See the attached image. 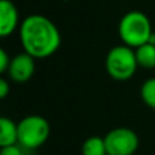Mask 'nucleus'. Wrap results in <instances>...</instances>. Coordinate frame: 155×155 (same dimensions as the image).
<instances>
[{"label": "nucleus", "instance_id": "5", "mask_svg": "<svg viewBox=\"0 0 155 155\" xmlns=\"http://www.w3.org/2000/svg\"><path fill=\"white\" fill-rule=\"evenodd\" d=\"M107 155H134L139 148L140 140L137 134L131 128H113L104 136Z\"/></svg>", "mask_w": 155, "mask_h": 155}, {"label": "nucleus", "instance_id": "9", "mask_svg": "<svg viewBox=\"0 0 155 155\" xmlns=\"http://www.w3.org/2000/svg\"><path fill=\"white\" fill-rule=\"evenodd\" d=\"M136 59L139 67L144 70H154L155 68V45L151 42H147L144 45L135 49Z\"/></svg>", "mask_w": 155, "mask_h": 155}, {"label": "nucleus", "instance_id": "6", "mask_svg": "<svg viewBox=\"0 0 155 155\" xmlns=\"http://www.w3.org/2000/svg\"><path fill=\"white\" fill-rule=\"evenodd\" d=\"M35 72V59L26 52L18 53L11 59L7 75L14 83H26Z\"/></svg>", "mask_w": 155, "mask_h": 155}, {"label": "nucleus", "instance_id": "10", "mask_svg": "<svg viewBox=\"0 0 155 155\" xmlns=\"http://www.w3.org/2000/svg\"><path fill=\"white\" fill-rule=\"evenodd\" d=\"M82 155H107L105 139L99 136H90L82 144Z\"/></svg>", "mask_w": 155, "mask_h": 155}, {"label": "nucleus", "instance_id": "2", "mask_svg": "<svg viewBox=\"0 0 155 155\" xmlns=\"http://www.w3.org/2000/svg\"><path fill=\"white\" fill-rule=\"evenodd\" d=\"M153 33L150 19L142 11H129L118 23V35L123 44L134 49L147 44Z\"/></svg>", "mask_w": 155, "mask_h": 155}, {"label": "nucleus", "instance_id": "4", "mask_svg": "<svg viewBox=\"0 0 155 155\" xmlns=\"http://www.w3.org/2000/svg\"><path fill=\"white\" fill-rule=\"evenodd\" d=\"M51 135L48 120L40 114H30L18 123V144L25 150H37L46 143Z\"/></svg>", "mask_w": 155, "mask_h": 155}, {"label": "nucleus", "instance_id": "8", "mask_svg": "<svg viewBox=\"0 0 155 155\" xmlns=\"http://www.w3.org/2000/svg\"><path fill=\"white\" fill-rule=\"evenodd\" d=\"M18 144V123L8 117L0 118V147Z\"/></svg>", "mask_w": 155, "mask_h": 155}, {"label": "nucleus", "instance_id": "12", "mask_svg": "<svg viewBox=\"0 0 155 155\" xmlns=\"http://www.w3.org/2000/svg\"><path fill=\"white\" fill-rule=\"evenodd\" d=\"M0 155H25V148L19 144L0 147Z\"/></svg>", "mask_w": 155, "mask_h": 155}, {"label": "nucleus", "instance_id": "13", "mask_svg": "<svg viewBox=\"0 0 155 155\" xmlns=\"http://www.w3.org/2000/svg\"><path fill=\"white\" fill-rule=\"evenodd\" d=\"M11 59L12 57L8 56V53L4 49H0V72L2 74H7L11 64Z\"/></svg>", "mask_w": 155, "mask_h": 155}, {"label": "nucleus", "instance_id": "11", "mask_svg": "<svg viewBox=\"0 0 155 155\" xmlns=\"http://www.w3.org/2000/svg\"><path fill=\"white\" fill-rule=\"evenodd\" d=\"M140 98L146 106L155 110V76L146 79L140 86Z\"/></svg>", "mask_w": 155, "mask_h": 155}, {"label": "nucleus", "instance_id": "14", "mask_svg": "<svg viewBox=\"0 0 155 155\" xmlns=\"http://www.w3.org/2000/svg\"><path fill=\"white\" fill-rule=\"evenodd\" d=\"M8 94H10V83H8L7 79L2 78L0 79V98L2 99L7 98Z\"/></svg>", "mask_w": 155, "mask_h": 155}, {"label": "nucleus", "instance_id": "1", "mask_svg": "<svg viewBox=\"0 0 155 155\" xmlns=\"http://www.w3.org/2000/svg\"><path fill=\"white\" fill-rule=\"evenodd\" d=\"M19 40L23 52L34 59H48L59 51L61 34L49 18L40 14L29 15L19 26Z\"/></svg>", "mask_w": 155, "mask_h": 155}, {"label": "nucleus", "instance_id": "7", "mask_svg": "<svg viewBox=\"0 0 155 155\" xmlns=\"http://www.w3.org/2000/svg\"><path fill=\"white\" fill-rule=\"evenodd\" d=\"M19 26V14L11 0L0 2V35L3 38L11 35Z\"/></svg>", "mask_w": 155, "mask_h": 155}, {"label": "nucleus", "instance_id": "3", "mask_svg": "<svg viewBox=\"0 0 155 155\" xmlns=\"http://www.w3.org/2000/svg\"><path fill=\"white\" fill-rule=\"evenodd\" d=\"M139 64L136 52L128 45L113 46L105 59V70L107 75L117 82H127L136 74Z\"/></svg>", "mask_w": 155, "mask_h": 155}]
</instances>
